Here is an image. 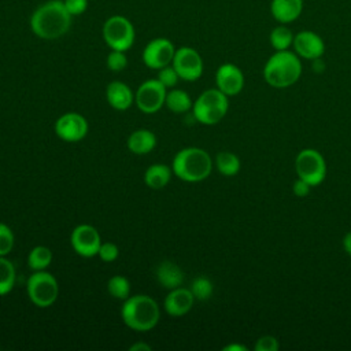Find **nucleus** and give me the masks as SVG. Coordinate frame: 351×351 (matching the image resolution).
I'll return each mask as SVG.
<instances>
[{
  "label": "nucleus",
  "instance_id": "nucleus-29",
  "mask_svg": "<svg viewBox=\"0 0 351 351\" xmlns=\"http://www.w3.org/2000/svg\"><path fill=\"white\" fill-rule=\"evenodd\" d=\"M15 236L8 225L0 222V256H7L14 248Z\"/></svg>",
  "mask_w": 351,
  "mask_h": 351
},
{
  "label": "nucleus",
  "instance_id": "nucleus-4",
  "mask_svg": "<svg viewBox=\"0 0 351 351\" xmlns=\"http://www.w3.org/2000/svg\"><path fill=\"white\" fill-rule=\"evenodd\" d=\"M213 166V159L207 151L186 147L174 155L171 170L177 178L185 182H200L211 174Z\"/></svg>",
  "mask_w": 351,
  "mask_h": 351
},
{
  "label": "nucleus",
  "instance_id": "nucleus-24",
  "mask_svg": "<svg viewBox=\"0 0 351 351\" xmlns=\"http://www.w3.org/2000/svg\"><path fill=\"white\" fill-rule=\"evenodd\" d=\"M214 165L217 170L225 177H233L240 171V158L230 151H221L217 154Z\"/></svg>",
  "mask_w": 351,
  "mask_h": 351
},
{
  "label": "nucleus",
  "instance_id": "nucleus-14",
  "mask_svg": "<svg viewBox=\"0 0 351 351\" xmlns=\"http://www.w3.org/2000/svg\"><path fill=\"white\" fill-rule=\"evenodd\" d=\"M56 136L67 143H77L88 133V122L78 112H66L55 122Z\"/></svg>",
  "mask_w": 351,
  "mask_h": 351
},
{
  "label": "nucleus",
  "instance_id": "nucleus-17",
  "mask_svg": "<svg viewBox=\"0 0 351 351\" xmlns=\"http://www.w3.org/2000/svg\"><path fill=\"white\" fill-rule=\"evenodd\" d=\"M303 0H270V15L277 23L289 25L299 19L303 12Z\"/></svg>",
  "mask_w": 351,
  "mask_h": 351
},
{
  "label": "nucleus",
  "instance_id": "nucleus-2",
  "mask_svg": "<svg viewBox=\"0 0 351 351\" xmlns=\"http://www.w3.org/2000/svg\"><path fill=\"white\" fill-rule=\"evenodd\" d=\"M302 59L292 51H274L263 66V80L276 89L289 88L296 84L302 75Z\"/></svg>",
  "mask_w": 351,
  "mask_h": 351
},
{
  "label": "nucleus",
  "instance_id": "nucleus-8",
  "mask_svg": "<svg viewBox=\"0 0 351 351\" xmlns=\"http://www.w3.org/2000/svg\"><path fill=\"white\" fill-rule=\"evenodd\" d=\"M295 171L299 178L304 180L311 186H317L324 182L328 166L319 151L314 148H304L299 151L295 158Z\"/></svg>",
  "mask_w": 351,
  "mask_h": 351
},
{
  "label": "nucleus",
  "instance_id": "nucleus-19",
  "mask_svg": "<svg viewBox=\"0 0 351 351\" xmlns=\"http://www.w3.org/2000/svg\"><path fill=\"white\" fill-rule=\"evenodd\" d=\"M155 277L158 280V282L166 288V289H173L177 287H181V284L184 282V271L181 270V267L171 262V261H163L156 266L155 270Z\"/></svg>",
  "mask_w": 351,
  "mask_h": 351
},
{
  "label": "nucleus",
  "instance_id": "nucleus-20",
  "mask_svg": "<svg viewBox=\"0 0 351 351\" xmlns=\"http://www.w3.org/2000/svg\"><path fill=\"white\" fill-rule=\"evenodd\" d=\"M128 148L136 155H145L156 145V136L148 129H137L128 138Z\"/></svg>",
  "mask_w": 351,
  "mask_h": 351
},
{
  "label": "nucleus",
  "instance_id": "nucleus-6",
  "mask_svg": "<svg viewBox=\"0 0 351 351\" xmlns=\"http://www.w3.org/2000/svg\"><path fill=\"white\" fill-rule=\"evenodd\" d=\"M26 291L30 302L41 308L52 306L59 296L56 278L45 270H36L29 276Z\"/></svg>",
  "mask_w": 351,
  "mask_h": 351
},
{
  "label": "nucleus",
  "instance_id": "nucleus-12",
  "mask_svg": "<svg viewBox=\"0 0 351 351\" xmlns=\"http://www.w3.org/2000/svg\"><path fill=\"white\" fill-rule=\"evenodd\" d=\"M174 53L176 48L170 40L165 37H156L147 43V45L143 49L141 58L147 67L159 70L165 66L171 64Z\"/></svg>",
  "mask_w": 351,
  "mask_h": 351
},
{
  "label": "nucleus",
  "instance_id": "nucleus-23",
  "mask_svg": "<svg viewBox=\"0 0 351 351\" xmlns=\"http://www.w3.org/2000/svg\"><path fill=\"white\" fill-rule=\"evenodd\" d=\"M165 106L170 111H173L176 114H182V112H186V111H189L192 108L193 101H192L191 96L185 90L173 88V89H170L166 93Z\"/></svg>",
  "mask_w": 351,
  "mask_h": 351
},
{
  "label": "nucleus",
  "instance_id": "nucleus-5",
  "mask_svg": "<svg viewBox=\"0 0 351 351\" xmlns=\"http://www.w3.org/2000/svg\"><path fill=\"white\" fill-rule=\"evenodd\" d=\"M229 108V99L218 88H211L202 92L193 101V118L206 126L217 125L223 119Z\"/></svg>",
  "mask_w": 351,
  "mask_h": 351
},
{
  "label": "nucleus",
  "instance_id": "nucleus-30",
  "mask_svg": "<svg viewBox=\"0 0 351 351\" xmlns=\"http://www.w3.org/2000/svg\"><path fill=\"white\" fill-rule=\"evenodd\" d=\"M106 63H107V67L114 73H119L125 70L128 66V58L125 55V51L111 49V52L107 55Z\"/></svg>",
  "mask_w": 351,
  "mask_h": 351
},
{
  "label": "nucleus",
  "instance_id": "nucleus-26",
  "mask_svg": "<svg viewBox=\"0 0 351 351\" xmlns=\"http://www.w3.org/2000/svg\"><path fill=\"white\" fill-rule=\"evenodd\" d=\"M15 267L10 259L0 256V296L10 293L15 285Z\"/></svg>",
  "mask_w": 351,
  "mask_h": 351
},
{
  "label": "nucleus",
  "instance_id": "nucleus-38",
  "mask_svg": "<svg viewBox=\"0 0 351 351\" xmlns=\"http://www.w3.org/2000/svg\"><path fill=\"white\" fill-rule=\"evenodd\" d=\"M130 351H151V346L145 343H136L130 347Z\"/></svg>",
  "mask_w": 351,
  "mask_h": 351
},
{
  "label": "nucleus",
  "instance_id": "nucleus-21",
  "mask_svg": "<svg viewBox=\"0 0 351 351\" xmlns=\"http://www.w3.org/2000/svg\"><path fill=\"white\" fill-rule=\"evenodd\" d=\"M173 170L165 163H154L144 171V184L151 189L165 188L171 178Z\"/></svg>",
  "mask_w": 351,
  "mask_h": 351
},
{
  "label": "nucleus",
  "instance_id": "nucleus-1",
  "mask_svg": "<svg viewBox=\"0 0 351 351\" xmlns=\"http://www.w3.org/2000/svg\"><path fill=\"white\" fill-rule=\"evenodd\" d=\"M71 18L62 0H48L33 11L30 29L38 38L56 40L69 32Z\"/></svg>",
  "mask_w": 351,
  "mask_h": 351
},
{
  "label": "nucleus",
  "instance_id": "nucleus-27",
  "mask_svg": "<svg viewBox=\"0 0 351 351\" xmlns=\"http://www.w3.org/2000/svg\"><path fill=\"white\" fill-rule=\"evenodd\" d=\"M107 291L110 296L119 300H125L126 298L130 296V282L125 276L115 274L110 277V280L107 281Z\"/></svg>",
  "mask_w": 351,
  "mask_h": 351
},
{
  "label": "nucleus",
  "instance_id": "nucleus-32",
  "mask_svg": "<svg viewBox=\"0 0 351 351\" xmlns=\"http://www.w3.org/2000/svg\"><path fill=\"white\" fill-rule=\"evenodd\" d=\"M119 255V250L118 247L111 243V241H104L101 243L100 248H99V252H97V256L103 261V262H112L118 258Z\"/></svg>",
  "mask_w": 351,
  "mask_h": 351
},
{
  "label": "nucleus",
  "instance_id": "nucleus-22",
  "mask_svg": "<svg viewBox=\"0 0 351 351\" xmlns=\"http://www.w3.org/2000/svg\"><path fill=\"white\" fill-rule=\"evenodd\" d=\"M295 33L288 27V25L278 23L269 33V43L274 51L291 49L293 44Z\"/></svg>",
  "mask_w": 351,
  "mask_h": 351
},
{
  "label": "nucleus",
  "instance_id": "nucleus-37",
  "mask_svg": "<svg viewBox=\"0 0 351 351\" xmlns=\"http://www.w3.org/2000/svg\"><path fill=\"white\" fill-rule=\"evenodd\" d=\"M223 351H247L248 348L240 343H232V344H228L222 348Z\"/></svg>",
  "mask_w": 351,
  "mask_h": 351
},
{
  "label": "nucleus",
  "instance_id": "nucleus-10",
  "mask_svg": "<svg viewBox=\"0 0 351 351\" xmlns=\"http://www.w3.org/2000/svg\"><path fill=\"white\" fill-rule=\"evenodd\" d=\"M173 67L180 75V80L184 81H197L203 74V59L200 53L192 47H180L176 49L173 62Z\"/></svg>",
  "mask_w": 351,
  "mask_h": 351
},
{
  "label": "nucleus",
  "instance_id": "nucleus-15",
  "mask_svg": "<svg viewBox=\"0 0 351 351\" xmlns=\"http://www.w3.org/2000/svg\"><path fill=\"white\" fill-rule=\"evenodd\" d=\"M215 88L229 96L239 95L244 88V74L234 63H222L215 71Z\"/></svg>",
  "mask_w": 351,
  "mask_h": 351
},
{
  "label": "nucleus",
  "instance_id": "nucleus-36",
  "mask_svg": "<svg viewBox=\"0 0 351 351\" xmlns=\"http://www.w3.org/2000/svg\"><path fill=\"white\" fill-rule=\"evenodd\" d=\"M343 248L347 252V255L351 256V230H348L343 237Z\"/></svg>",
  "mask_w": 351,
  "mask_h": 351
},
{
  "label": "nucleus",
  "instance_id": "nucleus-25",
  "mask_svg": "<svg viewBox=\"0 0 351 351\" xmlns=\"http://www.w3.org/2000/svg\"><path fill=\"white\" fill-rule=\"evenodd\" d=\"M52 262V251L45 245H36L27 255V265L32 270H45Z\"/></svg>",
  "mask_w": 351,
  "mask_h": 351
},
{
  "label": "nucleus",
  "instance_id": "nucleus-13",
  "mask_svg": "<svg viewBox=\"0 0 351 351\" xmlns=\"http://www.w3.org/2000/svg\"><path fill=\"white\" fill-rule=\"evenodd\" d=\"M292 51L306 60H315L325 53V41L314 30H300L293 37Z\"/></svg>",
  "mask_w": 351,
  "mask_h": 351
},
{
  "label": "nucleus",
  "instance_id": "nucleus-18",
  "mask_svg": "<svg viewBox=\"0 0 351 351\" xmlns=\"http://www.w3.org/2000/svg\"><path fill=\"white\" fill-rule=\"evenodd\" d=\"M106 99L114 110L125 111L134 101V95L125 82L112 81L106 88Z\"/></svg>",
  "mask_w": 351,
  "mask_h": 351
},
{
  "label": "nucleus",
  "instance_id": "nucleus-3",
  "mask_svg": "<svg viewBox=\"0 0 351 351\" xmlns=\"http://www.w3.org/2000/svg\"><path fill=\"white\" fill-rule=\"evenodd\" d=\"M121 318L128 328L136 332H148L159 322L160 310L151 296L133 295L123 300Z\"/></svg>",
  "mask_w": 351,
  "mask_h": 351
},
{
  "label": "nucleus",
  "instance_id": "nucleus-35",
  "mask_svg": "<svg viewBox=\"0 0 351 351\" xmlns=\"http://www.w3.org/2000/svg\"><path fill=\"white\" fill-rule=\"evenodd\" d=\"M311 188H313V186H311L308 182H306L304 180H302V178H299V177H298V180H295L293 184H292V192H293V195L298 196V197H306V196L310 193Z\"/></svg>",
  "mask_w": 351,
  "mask_h": 351
},
{
  "label": "nucleus",
  "instance_id": "nucleus-34",
  "mask_svg": "<svg viewBox=\"0 0 351 351\" xmlns=\"http://www.w3.org/2000/svg\"><path fill=\"white\" fill-rule=\"evenodd\" d=\"M62 3L71 16H78L88 8V0H62Z\"/></svg>",
  "mask_w": 351,
  "mask_h": 351
},
{
  "label": "nucleus",
  "instance_id": "nucleus-16",
  "mask_svg": "<svg viewBox=\"0 0 351 351\" xmlns=\"http://www.w3.org/2000/svg\"><path fill=\"white\" fill-rule=\"evenodd\" d=\"M195 300L196 299L189 288L177 287L169 291V293L165 298L163 307L169 315L181 317L191 311Z\"/></svg>",
  "mask_w": 351,
  "mask_h": 351
},
{
  "label": "nucleus",
  "instance_id": "nucleus-28",
  "mask_svg": "<svg viewBox=\"0 0 351 351\" xmlns=\"http://www.w3.org/2000/svg\"><path fill=\"white\" fill-rule=\"evenodd\" d=\"M195 296V299L197 300H207L211 298L213 291H214V285L211 282L210 278H207L206 276H197L193 278L192 285L189 288Z\"/></svg>",
  "mask_w": 351,
  "mask_h": 351
},
{
  "label": "nucleus",
  "instance_id": "nucleus-33",
  "mask_svg": "<svg viewBox=\"0 0 351 351\" xmlns=\"http://www.w3.org/2000/svg\"><path fill=\"white\" fill-rule=\"evenodd\" d=\"M280 348V343L277 340V337L271 336V335H263L261 336L256 343L254 350L255 351H278Z\"/></svg>",
  "mask_w": 351,
  "mask_h": 351
},
{
  "label": "nucleus",
  "instance_id": "nucleus-11",
  "mask_svg": "<svg viewBox=\"0 0 351 351\" xmlns=\"http://www.w3.org/2000/svg\"><path fill=\"white\" fill-rule=\"evenodd\" d=\"M101 239L97 229L88 223L77 225L70 234L73 250L82 258H93L97 255L101 245Z\"/></svg>",
  "mask_w": 351,
  "mask_h": 351
},
{
  "label": "nucleus",
  "instance_id": "nucleus-31",
  "mask_svg": "<svg viewBox=\"0 0 351 351\" xmlns=\"http://www.w3.org/2000/svg\"><path fill=\"white\" fill-rule=\"evenodd\" d=\"M156 78L160 81V84L165 88H174L180 80V75L176 71V69L173 67V64H169V66H165L158 70Z\"/></svg>",
  "mask_w": 351,
  "mask_h": 351
},
{
  "label": "nucleus",
  "instance_id": "nucleus-7",
  "mask_svg": "<svg viewBox=\"0 0 351 351\" xmlns=\"http://www.w3.org/2000/svg\"><path fill=\"white\" fill-rule=\"evenodd\" d=\"M101 36L104 43L111 49L128 51L132 48L136 37L133 23L123 15L108 16L101 27Z\"/></svg>",
  "mask_w": 351,
  "mask_h": 351
},
{
  "label": "nucleus",
  "instance_id": "nucleus-9",
  "mask_svg": "<svg viewBox=\"0 0 351 351\" xmlns=\"http://www.w3.org/2000/svg\"><path fill=\"white\" fill-rule=\"evenodd\" d=\"M167 88L158 78L144 81L134 93V103L144 114H155L165 106Z\"/></svg>",
  "mask_w": 351,
  "mask_h": 351
}]
</instances>
